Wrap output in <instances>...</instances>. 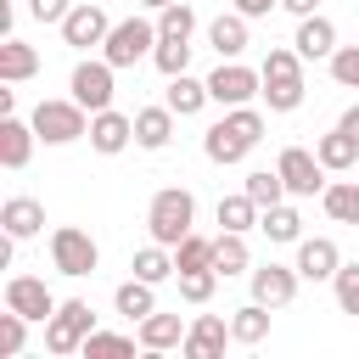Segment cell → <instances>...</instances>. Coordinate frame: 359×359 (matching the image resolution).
I'll return each instance as SVG.
<instances>
[{"instance_id": "obj_34", "label": "cell", "mask_w": 359, "mask_h": 359, "mask_svg": "<svg viewBox=\"0 0 359 359\" xmlns=\"http://www.w3.org/2000/svg\"><path fill=\"white\" fill-rule=\"evenodd\" d=\"M135 342H140V337H123V331H101V325H95L79 353H84V359H123V353H135Z\"/></svg>"}, {"instance_id": "obj_11", "label": "cell", "mask_w": 359, "mask_h": 359, "mask_svg": "<svg viewBox=\"0 0 359 359\" xmlns=\"http://www.w3.org/2000/svg\"><path fill=\"white\" fill-rule=\"evenodd\" d=\"M297 280H303V275H297V264H275V258L247 269L252 297H258V303H269V309H286V303L297 297Z\"/></svg>"}, {"instance_id": "obj_10", "label": "cell", "mask_w": 359, "mask_h": 359, "mask_svg": "<svg viewBox=\"0 0 359 359\" xmlns=\"http://www.w3.org/2000/svg\"><path fill=\"white\" fill-rule=\"evenodd\" d=\"M275 168H280V180H286L292 196H320V191H325V174H331L309 146H286V151L275 157Z\"/></svg>"}, {"instance_id": "obj_46", "label": "cell", "mask_w": 359, "mask_h": 359, "mask_svg": "<svg viewBox=\"0 0 359 359\" xmlns=\"http://www.w3.org/2000/svg\"><path fill=\"white\" fill-rule=\"evenodd\" d=\"M140 6H146V11H163V6H174V0H140Z\"/></svg>"}, {"instance_id": "obj_3", "label": "cell", "mask_w": 359, "mask_h": 359, "mask_svg": "<svg viewBox=\"0 0 359 359\" xmlns=\"http://www.w3.org/2000/svg\"><path fill=\"white\" fill-rule=\"evenodd\" d=\"M28 123H34V135H39L45 146H73V140L90 135V107H79L73 95H67V101H39V107L28 112Z\"/></svg>"}, {"instance_id": "obj_43", "label": "cell", "mask_w": 359, "mask_h": 359, "mask_svg": "<svg viewBox=\"0 0 359 359\" xmlns=\"http://www.w3.org/2000/svg\"><path fill=\"white\" fill-rule=\"evenodd\" d=\"M275 6H280V0H236V11H241V17H269Z\"/></svg>"}, {"instance_id": "obj_17", "label": "cell", "mask_w": 359, "mask_h": 359, "mask_svg": "<svg viewBox=\"0 0 359 359\" xmlns=\"http://www.w3.org/2000/svg\"><path fill=\"white\" fill-rule=\"evenodd\" d=\"M224 342H236L224 314H196V320H191V331H185V353H191V359H219V353H224Z\"/></svg>"}, {"instance_id": "obj_41", "label": "cell", "mask_w": 359, "mask_h": 359, "mask_svg": "<svg viewBox=\"0 0 359 359\" xmlns=\"http://www.w3.org/2000/svg\"><path fill=\"white\" fill-rule=\"evenodd\" d=\"M331 79L342 90H359V45H337L331 50Z\"/></svg>"}, {"instance_id": "obj_18", "label": "cell", "mask_w": 359, "mask_h": 359, "mask_svg": "<svg viewBox=\"0 0 359 359\" xmlns=\"http://www.w3.org/2000/svg\"><path fill=\"white\" fill-rule=\"evenodd\" d=\"M0 230L17 236V241L39 236V230H45V202H39V196H6V202H0Z\"/></svg>"}, {"instance_id": "obj_38", "label": "cell", "mask_w": 359, "mask_h": 359, "mask_svg": "<svg viewBox=\"0 0 359 359\" xmlns=\"http://www.w3.org/2000/svg\"><path fill=\"white\" fill-rule=\"evenodd\" d=\"M174 280H180V297L202 309V303L213 297V286H219V269H180Z\"/></svg>"}, {"instance_id": "obj_24", "label": "cell", "mask_w": 359, "mask_h": 359, "mask_svg": "<svg viewBox=\"0 0 359 359\" xmlns=\"http://www.w3.org/2000/svg\"><path fill=\"white\" fill-rule=\"evenodd\" d=\"M202 151H208V163L230 168V163H241V157H247L252 146H247V140H241V135H236V129H230V123L219 118V123H208V135H202Z\"/></svg>"}, {"instance_id": "obj_40", "label": "cell", "mask_w": 359, "mask_h": 359, "mask_svg": "<svg viewBox=\"0 0 359 359\" xmlns=\"http://www.w3.org/2000/svg\"><path fill=\"white\" fill-rule=\"evenodd\" d=\"M331 292H337V309L342 314H359V264H342L331 275Z\"/></svg>"}, {"instance_id": "obj_6", "label": "cell", "mask_w": 359, "mask_h": 359, "mask_svg": "<svg viewBox=\"0 0 359 359\" xmlns=\"http://www.w3.org/2000/svg\"><path fill=\"white\" fill-rule=\"evenodd\" d=\"M90 331H95V309H90L84 297H67V303H56V314L45 320V348H50V353H79Z\"/></svg>"}, {"instance_id": "obj_37", "label": "cell", "mask_w": 359, "mask_h": 359, "mask_svg": "<svg viewBox=\"0 0 359 359\" xmlns=\"http://www.w3.org/2000/svg\"><path fill=\"white\" fill-rule=\"evenodd\" d=\"M174 264H180V269H213V236H196V230H191V236L174 247Z\"/></svg>"}, {"instance_id": "obj_7", "label": "cell", "mask_w": 359, "mask_h": 359, "mask_svg": "<svg viewBox=\"0 0 359 359\" xmlns=\"http://www.w3.org/2000/svg\"><path fill=\"white\" fill-rule=\"evenodd\" d=\"M67 95H73L79 107H90V112H107L112 95H118V67H112L107 56H101V62H79L73 79H67Z\"/></svg>"}, {"instance_id": "obj_30", "label": "cell", "mask_w": 359, "mask_h": 359, "mask_svg": "<svg viewBox=\"0 0 359 359\" xmlns=\"http://www.w3.org/2000/svg\"><path fill=\"white\" fill-rule=\"evenodd\" d=\"M314 157H320L331 174H342V168H359V140H353L348 129H331V135H320V140H314Z\"/></svg>"}, {"instance_id": "obj_39", "label": "cell", "mask_w": 359, "mask_h": 359, "mask_svg": "<svg viewBox=\"0 0 359 359\" xmlns=\"http://www.w3.org/2000/svg\"><path fill=\"white\" fill-rule=\"evenodd\" d=\"M28 325H34V320H28V314H17V309H6V314H0V353H6V359H17V353H22Z\"/></svg>"}, {"instance_id": "obj_1", "label": "cell", "mask_w": 359, "mask_h": 359, "mask_svg": "<svg viewBox=\"0 0 359 359\" xmlns=\"http://www.w3.org/2000/svg\"><path fill=\"white\" fill-rule=\"evenodd\" d=\"M258 73H264V107L269 112H297L303 107V56H297V45H269Z\"/></svg>"}, {"instance_id": "obj_31", "label": "cell", "mask_w": 359, "mask_h": 359, "mask_svg": "<svg viewBox=\"0 0 359 359\" xmlns=\"http://www.w3.org/2000/svg\"><path fill=\"white\" fill-rule=\"evenodd\" d=\"M320 202H325V213H331L337 224H359V180H337V185H325Z\"/></svg>"}, {"instance_id": "obj_23", "label": "cell", "mask_w": 359, "mask_h": 359, "mask_svg": "<svg viewBox=\"0 0 359 359\" xmlns=\"http://www.w3.org/2000/svg\"><path fill=\"white\" fill-rule=\"evenodd\" d=\"M163 101H168V107H174L180 118H196V112H202V107H208L213 95H208V79L174 73V79H168V90H163Z\"/></svg>"}, {"instance_id": "obj_36", "label": "cell", "mask_w": 359, "mask_h": 359, "mask_svg": "<svg viewBox=\"0 0 359 359\" xmlns=\"http://www.w3.org/2000/svg\"><path fill=\"white\" fill-rule=\"evenodd\" d=\"M151 62H157V73H163V79L185 73V67H191V39H157Z\"/></svg>"}, {"instance_id": "obj_12", "label": "cell", "mask_w": 359, "mask_h": 359, "mask_svg": "<svg viewBox=\"0 0 359 359\" xmlns=\"http://www.w3.org/2000/svg\"><path fill=\"white\" fill-rule=\"evenodd\" d=\"M6 309H17V314H28V320H50L56 314V297H50V286L39 280V275H11L6 280Z\"/></svg>"}, {"instance_id": "obj_19", "label": "cell", "mask_w": 359, "mask_h": 359, "mask_svg": "<svg viewBox=\"0 0 359 359\" xmlns=\"http://www.w3.org/2000/svg\"><path fill=\"white\" fill-rule=\"evenodd\" d=\"M185 331H191V325H185L180 314H157V309H151V314L140 320L135 337H140L146 353H168V348H185Z\"/></svg>"}, {"instance_id": "obj_2", "label": "cell", "mask_w": 359, "mask_h": 359, "mask_svg": "<svg viewBox=\"0 0 359 359\" xmlns=\"http://www.w3.org/2000/svg\"><path fill=\"white\" fill-rule=\"evenodd\" d=\"M191 224H196V196H191L185 185H163V191L146 202V230H151V241L180 247V241L191 236Z\"/></svg>"}, {"instance_id": "obj_29", "label": "cell", "mask_w": 359, "mask_h": 359, "mask_svg": "<svg viewBox=\"0 0 359 359\" xmlns=\"http://www.w3.org/2000/svg\"><path fill=\"white\" fill-rule=\"evenodd\" d=\"M129 269H135L140 280H151V286H163L168 275H180V264H174V247H163V241H146V247L129 258Z\"/></svg>"}, {"instance_id": "obj_21", "label": "cell", "mask_w": 359, "mask_h": 359, "mask_svg": "<svg viewBox=\"0 0 359 359\" xmlns=\"http://www.w3.org/2000/svg\"><path fill=\"white\" fill-rule=\"evenodd\" d=\"M34 73H39V50L28 39H17V34H6L0 39V84H22Z\"/></svg>"}, {"instance_id": "obj_14", "label": "cell", "mask_w": 359, "mask_h": 359, "mask_svg": "<svg viewBox=\"0 0 359 359\" xmlns=\"http://www.w3.org/2000/svg\"><path fill=\"white\" fill-rule=\"evenodd\" d=\"M292 45H297V56L303 62H331V50H337V22L331 17H297V34H292Z\"/></svg>"}, {"instance_id": "obj_27", "label": "cell", "mask_w": 359, "mask_h": 359, "mask_svg": "<svg viewBox=\"0 0 359 359\" xmlns=\"http://www.w3.org/2000/svg\"><path fill=\"white\" fill-rule=\"evenodd\" d=\"M269 314H275V309H269V303H258V297H252V303H241V309L230 314V337H236L241 348H258V342L269 337Z\"/></svg>"}, {"instance_id": "obj_33", "label": "cell", "mask_w": 359, "mask_h": 359, "mask_svg": "<svg viewBox=\"0 0 359 359\" xmlns=\"http://www.w3.org/2000/svg\"><path fill=\"white\" fill-rule=\"evenodd\" d=\"M258 213H264V208H258L247 191L219 196V224H224V230H241V236H247V230H258Z\"/></svg>"}, {"instance_id": "obj_20", "label": "cell", "mask_w": 359, "mask_h": 359, "mask_svg": "<svg viewBox=\"0 0 359 359\" xmlns=\"http://www.w3.org/2000/svg\"><path fill=\"white\" fill-rule=\"evenodd\" d=\"M174 107L163 101V107H140L135 112V146H146V151H163L168 140H174Z\"/></svg>"}, {"instance_id": "obj_35", "label": "cell", "mask_w": 359, "mask_h": 359, "mask_svg": "<svg viewBox=\"0 0 359 359\" xmlns=\"http://www.w3.org/2000/svg\"><path fill=\"white\" fill-rule=\"evenodd\" d=\"M157 34H163V39H191V34H196V11H191V0L163 6V11H157Z\"/></svg>"}, {"instance_id": "obj_8", "label": "cell", "mask_w": 359, "mask_h": 359, "mask_svg": "<svg viewBox=\"0 0 359 359\" xmlns=\"http://www.w3.org/2000/svg\"><path fill=\"white\" fill-rule=\"evenodd\" d=\"M208 95H213L219 107H247L252 95H264V73L247 67V62H219V67L208 73Z\"/></svg>"}, {"instance_id": "obj_22", "label": "cell", "mask_w": 359, "mask_h": 359, "mask_svg": "<svg viewBox=\"0 0 359 359\" xmlns=\"http://www.w3.org/2000/svg\"><path fill=\"white\" fill-rule=\"evenodd\" d=\"M247 22H252V17H241V11H230V17H213V22H208V45L219 50V62H236V56L247 50Z\"/></svg>"}, {"instance_id": "obj_13", "label": "cell", "mask_w": 359, "mask_h": 359, "mask_svg": "<svg viewBox=\"0 0 359 359\" xmlns=\"http://www.w3.org/2000/svg\"><path fill=\"white\" fill-rule=\"evenodd\" d=\"M129 140H135V118H129V112H118V107L90 112V146H95L101 157H118Z\"/></svg>"}, {"instance_id": "obj_15", "label": "cell", "mask_w": 359, "mask_h": 359, "mask_svg": "<svg viewBox=\"0 0 359 359\" xmlns=\"http://www.w3.org/2000/svg\"><path fill=\"white\" fill-rule=\"evenodd\" d=\"M34 140H39V135H34V123H28V118H17V112H6V118H0V168H11V174H17V168H28Z\"/></svg>"}, {"instance_id": "obj_32", "label": "cell", "mask_w": 359, "mask_h": 359, "mask_svg": "<svg viewBox=\"0 0 359 359\" xmlns=\"http://www.w3.org/2000/svg\"><path fill=\"white\" fill-rule=\"evenodd\" d=\"M241 191L258 202V208H275V202H286L292 191H286V180H280V168H252L247 180H241Z\"/></svg>"}, {"instance_id": "obj_44", "label": "cell", "mask_w": 359, "mask_h": 359, "mask_svg": "<svg viewBox=\"0 0 359 359\" xmlns=\"http://www.w3.org/2000/svg\"><path fill=\"white\" fill-rule=\"evenodd\" d=\"M280 11H292V17H314L320 0H280Z\"/></svg>"}, {"instance_id": "obj_25", "label": "cell", "mask_w": 359, "mask_h": 359, "mask_svg": "<svg viewBox=\"0 0 359 359\" xmlns=\"http://www.w3.org/2000/svg\"><path fill=\"white\" fill-rule=\"evenodd\" d=\"M213 269H219L224 280L252 269V252H247V236H241V230H219V236H213Z\"/></svg>"}, {"instance_id": "obj_28", "label": "cell", "mask_w": 359, "mask_h": 359, "mask_svg": "<svg viewBox=\"0 0 359 359\" xmlns=\"http://www.w3.org/2000/svg\"><path fill=\"white\" fill-rule=\"evenodd\" d=\"M258 230H264L269 241H280V247H297V241H303V213L286 208V202H275V208L258 213Z\"/></svg>"}, {"instance_id": "obj_45", "label": "cell", "mask_w": 359, "mask_h": 359, "mask_svg": "<svg viewBox=\"0 0 359 359\" xmlns=\"http://www.w3.org/2000/svg\"><path fill=\"white\" fill-rule=\"evenodd\" d=\"M337 129H348V135H353V140H359V101H353V107H348V112H342V118H337Z\"/></svg>"}, {"instance_id": "obj_42", "label": "cell", "mask_w": 359, "mask_h": 359, "mask_svg": "<svg viewBox=\"0 0 359 359\" xmlns=\"http://www.w3.org/2000/svg\"><path fill=\"white\" fill-rule=\"evenodd\" d=\"M73 11V0H28V17L34 22H62Z\"/></svg>"}, {"instance_id": "obj_9", "label": "cell", "mask_w": 359, "mask_h": 359, "mask_svg": "<svg viewBox=\"0 0 359 359\" xmlns=\"http://www.w3.org/2000/svg\"><path fill=\"white\" fill-rule=\"evenodd\" d=\"M62 45H73V50H90V45H107V34H112V17L101 11V0H79L62 22Z\"/></svg>"}, {"instance_id": "obj_5", "label": "cell", "mask_w": 359, "mask_h": 359, "mask_svg": "<svg viewBox=\"0 0 359 359\" xmlns=\"http://www.w3.org/2000/svg\"><path fill=\"white\" fill-rule=\"evenodd\" d=\"M157 39H163L157 22H146V17H123V22H112L101 56H107L112 67H135V62H146V56L157 50Z\"/></svg>"}, {"instance_id": "obj_16", "label": "cell", "mask_w": 359, "mask_h": 359, "mask_svg": "<svg viewBox=\"0 0 359 359\" xmlns=\"http://www.w3.org/2000/svg\"><path fill=\"white\" fill-rule=\"evenodd\" d=\"M337 269H342V252H337L331 236H303L297 241V275L303 280H331Z\"/></svg>"}, {"instance_id": "obj_4", "label": "cell", "mask_w": 359, "mask_h": 359, "mask_svg": "<svg viewBox=\"0 0 359 359\" xmlns=\"http://www.w3.org/2000/svg\"><path fill=\"white\" fill-rule=\"evenodd\" d=\"M50 264H56V275L84 280V275H95L101 247H95L90 230H79V224H56V230H50Z\"/></svg>"}, {"instance_id": "obj_26", "label": "cell", "mask_w": 359, "mask_h": 359, "mask_svg": "<svg viewBox=\"0 0 359 359\" xmlns=\"http://www.w3.org/2000/svg\"><path fill=\"white\" fill-rule=\"evenodd\" d=\"M112 309H118L123 320H135V325H140V320L157 309V286H151V280H140V275H129V280L112 292Z\"/></svg>"}]
</instances>
